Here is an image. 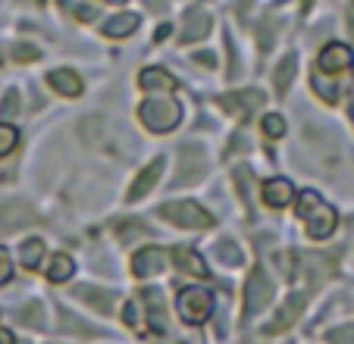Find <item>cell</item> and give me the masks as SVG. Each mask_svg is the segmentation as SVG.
Wrapping results in <instances>:
<instances>
[{"label":"cell","mask_w":354,"mask_h":344,"mask_svg":"<svg viewBox=\"0 0 354 344\" xmlns=\"http://www.w3.org/2000/svg\"><path fill=\"white\" fill-rule=\"evenodd\" d=\"M298 216L304 219V232H308L310 241H326L335 232V225H339L335 210L317 191H301Z\"/></svg>","instance_id":"cell-1"},{"label":"cell","mask_w":354,"mask_h":344,"mask_svg":"<svg viewBox=\"0 0 354 344\" xmlns=\"http://www.w3.org/2000/svg\"><path fill=\"white\" fill-rule=\"evenodd\" d=\"M138 120L147 132L167 135L182 122V106L169 97H147L145 104L138 106Z\"/></svg>","instance_id":"cell-2"},{"label":"cell","mask_w":354,"mask_h":344,"mask_svg":"<svg viewBox=\"0 0 354 344\" xmlns=\"http://www.w3.org/2000/svg\"><path fill=\"white\" fill-rule=\"evenodd\" d=\"M160 216L167 219V222L179 225V229H210V225H214V216H210L201 204H194V200H173V204H163Z\"/></svg>","instance_id":"cell-3"},{"label":"cell","mask_w":354,"mask_h":344,"mask_svg":"<svg viewBox=\"0 0 354 344\" xmlns=\"http://www.w3.org/2000/svg\"><path fill=\"white\" fill-rule=\"evenodd\" d=\"M176 307H179V316L188 325H201V323H207L210 313H214V294L207 288H182Z\"/></svg>","instance_id":"cell-4"},{"label":"cell","mask_w":354,"mask_h":344,"mask_svg":"<svg viewBox=\"0 0 354 344\" xmlns=\"http://www.w3.org/2000/svg\"><path fill=\"white\" fill-rule=\"evenodd\" d=\"M270 300H273V282H270V276L261 269V266H254L251 276H248V282H245V316L248 319L257 316Z\"/></svg>","instance_id":"cell-5"},{"label":"cell","mask_w":354,"mask_h":344,"mask_svg":"<svg viewBox=\"0 0 354 344\" xmlns=\"http://www.w3.org/2000/svg\"><path fill=\"white\" fill-rule=\"evenodd\" d=\"M263 91H257V88H248V91H229L220 97V106L229 113V116H239V120H245V116H251L254 110H261L263 106Z\"/></svg>","instance_id":"cell-6"},{"label":"cell","mask_w":354,"mask_h":344,"mask_svg":"<svg viewBox=\"0 0 354 344\" xmlns=\"http://www.w3.org/2000/svg\"><path fill=\"white\" fill-rule=\"evenodd\" d=\"M179 172L173 175V191L182 185H192V182H198L201 175H204V153L198 151L194 144H185L179 151Z\"/></svg>","instance_id":"cell-7"},{"label":"cell","mask_w":354,"mask_h":344,"mask_svg":"<svg viewBox=\"0 0 354 344\" xmlns=\"http://www.w3.org/2000/svg\"><path fill=\"white\" fill-rule=\"evenodd\" d=\"M38 222L35 210L26 204V200H7L0 204V232H16L22 225H32Z\"/></svg>","instance_id":"cell-8"},{"label":"cell","mask_w":354,"mask_h":344,"mask_svg":"<svg viewBox=\"0 0 354 344\" xmlns=\"http://www.w3.org/2000/svg\"><path fill=\"white\" fill-rule=\"evenodd\" d=\"M351 63H354L351 47L335 41V44H326L320 50V60H317V66H320V73H326V75H339V73H345Z\"/></svg>","instance_id":"cell-9"},{"label":"cell","mask_w":354,"mask_h":344,"mask_svg":"<svg viewBox=\"0 0 354 344\" xmlns=\"http://www.w3.org/2000/svg\"><path fill=\"white\" fill-rule=\"evenodd\" d=\"M304 304H308V298L301 292H295V294H288V300L279 307V313H276V319L267 325V335H279V332H286V329H292L295 323H298V316L304 313Z\"/></svg>","instance_id":"cell-10"},{"label":"cell","mask_w":354,"mask_h":344,"mask_svg":"<svg viewBox=\"0 0 354 344\" xmlns=\"http://www.w3.org/2000/svg\"><path fill=\"white\" fill-rule=\"evenodd\" d=\"M173 257V254H167L163 247H145V251H138L132 257V272L138 278H147V276H157V272L167 269V260Z\"/></svg>","instance_id":"cell-11"},{"label":"cell","mask_w":354,"mask_h":344,"mask_svg":"<svg viewBox=\"0 0 354 344\" xmlns=\"http://www.w3.org/2000/svg\"><path fill=\"white\" fill-rule=\"evenodd\" d=\"M298 276H304V285L308 288H320L323 278H329V260L320 257V254H298Z\"/></svg>","instance_id":"cell-12"},{"label":"cell","mask_w":354,"mask_h":344,"mask_svg":"<svg viewBox=\"0 0 354 344\" xmlns=\"http://www.w3.org/2000/svg\"><path fill=\"white\" fill-rule=\"evenodd\" d=\"M210 32V16L204 13L201 7H192L182 19V28H179V44H194V41L207 38Z\"/></svg>","instance_id":"cell-13"},{"label":"cell","mask_w":354,"mask_h":344,"mask_svg":"<svg viewBox=\"0 0 354 344\" xmlns=\"http://www.w3.org/2000/svg\"><path fill=\"white\" fill-rule=\"evenodd\" d=\"M261 198H263V204H267L270 210H282V207L292 204L295 185L288 179H270V182H263Z\"/></svg>","instance_id":"cell-14"},{"label":"cell","mask_w":354,"mask_h":344,"mask_svg":"<svg viewBox=\"0 0 354 344\" xmlns=\"http://www.w3.org/2000/svg\"><path fill=\"white\" fill-rule=\"evenodd\" d=\"M163 166H167V163H163V157L151 160V166H145V169H141V175L132 182V188H129V200H141V198H145V194L151 191L157 182H160Z\"/></svg>","instance_id":"cell-15"},{"label":"cell","mask_w":354,"mask_h":344,"mask_svg":"<svg viewBox=\"0 0 354 344\" xmlns=\"http://www.w3.org/2000/svg\"><path fill=\"white\" fill-rule=\"evenodd\" d=\"M47 82H50V88H54L57 94H63V97H79L82 88H85L73 69H54V73L47 75Z\"/></svg>","instance_id":"cell-16"},{"label":"cell","mask_w":354,"mask_h":344,"mask_svg":"<svg viewBox=\"0 0 354 344\" xmlns=\"http://www.w3.org/2000/svg\"><path fill=\"white\" fill-rule=\"evenodd\" d=\"M141 304L147 307V319H151V329L154 332H167V310H163V294L157 288H147L141 294Z\"/></svg>","instance_id":"cell-17"},{"label":"cell","mask_w":354,"mask_h":344,"mask_svg":"<svg viewBox=\"0 0 354 344\" xmlns=\"http://www.w3.org/2000/svg\"><path fill=\"white\" fill-rule=\"evenodd\" d=\"M138 85H141V91H173L176 79L167 73V69L151 66V69H145V73L138 75Z\"/></svg>","instance_id":"cell-18"},{"label":"cell","mask_w":354,"mask_h":344,"mask_svg":"<svg viewBox=\"0 0 354 344\" xmlns=\"http://www.w3.org/2000/svg\"><path fill=\"white\" fill-rule=\"evenodd\" d=\"M75 294H79L91 310H97L100 316H110V313H113V298H110L107 292H97L91 285H82V288H75Z\"/></svg>","instance_id":"cell-19"},{"label":"cell","mask_w":354,"mask_h":344,"mask_svg":"<svg viewBox=\"0 0 354 344\" xmlns=\"http://www.w3.org/2000/svg\"><path fill=\"white\" fill-rule=\"evenodd\" d=\"M75 276V260L69 254H54L50 257V266H47V278L54 285H63Z\"/></svg>","instance_id":"cell-20"},{"label":"cell","mask_w":354,"mask_h":344,"mask_svg":"<svg viewBox=\"0 0 354 344\" xmlns=\"http://www.w3.org/2000/svg\"><path fill=\"white\" fill-rule=\"evenodd\" d=\"M138 16L135 13H120V16H113V19H107L104 22V28L100 32L107 35V38H126V35H132L135 28H138Z\"/></svg>","instance_id":"cell-21"},{"label":"cell","mask_w":354,"mask_h":344,"mask_svg":"<svg viewBox=\"0 0 354 344\" xmlns=\"http://www.w3.org/2000/svg\"><path fill=\"white\" fill-rule=\"evenodd\" d=\"M295 73H298V57H295V53H286V57H282V63L276 66V73H273L276 94H286V91H288V85H292Z\"/></svg>","instance_id":"cell-22"},{"label":"cell","mask_w":354,"mask_h":344,"mask_svg":"<svg viewBox=\"0 0 354 344\" xmlns=\"http://www.w3.org/2000/svg\"><path fill=\"white\" fill-rule=\"evenodd\" d=\"M173 260L176 266H179L182 272H188V276H207V266H204V260L198 257L194 251H185V247H179V251H173Z\"/></svg>","instance_id":"cell-23"},{"label":"cell","mask_w":354,"mask_h":344,"mask_svg":"<svg viewBox=\"0 0 354 344\" xmlns=\"http://www.w3.org/2000/svg\"><path fill=\"white\" fill-rule=\"evenodd\" d=\"M19 260L26 269H38L41 260H44V241L41 238H28L19 245Z\"/></svg>","instance_id":"cell-24"},{"label":"cell","mask_w":354,"mask_h":344,"mask_svg":"<svg viewBox=\"0 0 354 344\" xmlns=\"http://www.w3.org/2000/svg\"><path fill=\"white\" fill-rule=\"evenodd\" d=\"M216 257H220L226 266H241V263H245V254H241V247L235 245V241H229V238L216 245Z\"/></svg>","instance_id":"cell-25"},{"label":"cell","mask_w":354,"mask_h":344,"mask_svg":"<svg viewBox=\"0 0 354 344\" xmlns=\"http://www.w3.org/2000/svg\"><path fill=\"white\" fill-rule=\"evenodd\" d=\"M41 316H44V307L35 304V300L26 304V307H19V323L28 325V329H44V319Z\"/></svg>","instance_id":"cell-26"},{"label":"cell","mask_w":354,"mask_h":344,"mask_svg":"<svg viewBox=\"0 0 354 344\" xmlns=\"http://www.w3.org/2000/svg\"><path fill=\"white\" fill-rule=\"evenodd\" d=\"M235 185H239V194L245 204H251V191H254V175H251V169H245V166H239V169L232 172Z\"/></svg>","instance_id":"cell-27"},{"label":"cell","mask_w":354,"mask_h":344,"mask_svg":"<svg viewBox=\"0 0 354 344\" xmlns=\"http://www.w3.org/2000/svg\"><path fill=\"white\" fill-rule=\"evenodd\" d=\"M16 144H19V132H16L10 122H0V157L13 153Z\"/></svg>","instance_id":"cell-28"},{"label":"cell","mask_w":354,"mask_h":344,"mask_svg":"<svg viewBox=\"0 0 354 344\" xmlns=\"http://www.w3.org/2000/svg\"><path fill=\"white\" fill-rule=\"evenodd\" d=\"M116 235H120L122 241H132V238H147V225H141V222H122L120 229H116Z\"/></svg>","instance_id":"cell-29"},{"label":"cell","mask_w":354,"mask_h":344,"mask_svg":"<svg viewBox=\"0 0 354 344\" xmlns=\"http://www.w3.org/2000/svg\"><path fill=\"white\" fill-rule=\"evenodd\" d=\"M263 135H267V138H282V135H286V120H282V116H263Z\"/></svg>","instance_id":"cell-30"},{"label":"cell","mask_w":354,"mask_h":344,"mask_svg":"<svg viewBox=\"0 0 354 344\" xmlns=\"http://www.w3.org/2000/svg\"><path fill=\"white\" fill-rule=\"evenodd\" d=\"M63 332H75V335H82V338L97 335V329H91V325H85V323H79V319H73L69 313H63Z\"/></svg>","instance_id":"cell-31"},{"label":"cell","mask_w":354,"mask_h":344,"mask_svg":"<svg viewBox=\"0 0 354 344\" xmlns=\"http://www.w3.org/2000/svg\"><path fill=\"white\" fill-rule=\"evenodd\" d=\"M329 344H354V325H339V329L326 332Z\"/></svg>","instance_id":"cell-32"},{"label":"cell","mask_w":354,"mask_h":344,"mask_svg":"<svg viewBox=\"0 0 354 344\" xmlns=\"http://www.w3.org/2000/svg\"><path fill=\"white\" fill-rule=\"evenodd\" d=\"M16 113H19V91H7L3 94V104H0V116L13 120Z\"/></svg>","instance_id":"cell-33"},{"label":"cell","mask_w":354,"mask_h":344,"mask_svg":"<svg viewBox=\"0 0 354 344\" xmlns=\"http://www.w3.org/2000/svg\"><path fill=\"white\" fill-rule=\"evenodd\" d=\"M138 307H141V300H129V304L122 307V323L132 325V329L141 323V310H138Z\"/></svg>","instance_id":"cell-34"},{"label":"cell","mask_w":354,"mask_h":344,"mask_svg":"<svg viewBox=\"0 0 354 344\" xmlns=\"http://www.w3.org/2000/svg\"><path fill=\"white\" fill-rule=\"evenodd\" d=\"M13 60H16V63L38 60V47H32V44H16V47H13Z\"/></svg>","instance_id":"cell-35"},{"label":"cell","mask_w":354,"mask_h":344,"mask_svg":"<svg viewBox=\"0 0 354 344\" xmlns=\"http://www.w3.org/2000/svg\"><path fill=\"white\" fill-rule=\"evenodd\" d=\"M13 278V263H10V254L0 247V285H7Z\"/></svg>","instance_id":"cell-36"},{"label":"cell","mask_w":354,"mask_h":344,"mask_svg":"<svg viewBox=\"0 0 354 344\" xmlns=\"http://www.w3.org/2000/svg\"><path fill=\"white\" fill-rule=\"evenodd\" d=\"M194 63H204L207 69H214L216 66V57L210 50H198V53H194Z\"/></svg>","instance_id":"cell-37"},{"label":"cell","mask_w":354,"mask_h":344,"mask_svg":"<svg viewBox=\"0 0 354 344\" xmlns=\"http://www.w3.org/2000/svg\"><path fill=\"white\" fill-rule=\"evenodd\" d=\"M75 16H79L82 22H91V19H94V16H97V13H94L91 7H75Z\"/></svg>","instance_id":"cell-38"},{"label":"cell","mask_w":354,"mask_h":344,"mask_svg":"<svg viewBox=\"0 0 354 344\" xmlns=\"http://www.w3.org/2000/svg\"><path fill=\"white\" fill-rule=\"evenodd\" d=\"M270 44H273V38H270V26H261V47L270 50Z\"/></svg>","instance_id":"cell-39"},{"label":"cell","mask_w":354,"mask_h":344,"mask_svg":"<svg viewBox=\"0 0 354 344\" xmlns=\"http://www.w3.org/2000/svg\"><path fill=\"white\" fill-rule=\"evenodd\" d=\"M348 32H351V38H354V0L348 3Z\"/></svg>","instance_id":"cell-40"},{"label":"cell","mask_w":354,"mask_h":344,"mask_svg":"<svg viewBox=\"0 0 354 344\" xmlns=\"http://www.w3.org/2000/svg\"><path fill=\"white\" fill-rule=\"evenodd\" d=\"M0 344H16L13 332H7V329H0Z\"/></svg>","instance_id":"cell-41"},{"label":"cell","mask_w":354,"mask_h":344,"mask_svg":"<svg viewBox=\"0 0 354 344\" xmlns=\"http://www.w3.org/2000/svg\"><path fill=\"white\" fill-rule=\"evenodd\" d=\"M167 35H169V26H160V28H157V41H163Z\"/></svg>","instance_id":"cell-42"},{"label":"cell","mask_w":354,"mask_h":344,"mask_svg":"<svg viewBox=\"0 0 354 344\" xmlns=\"http://www.w3.org/2000/svg\"><path fill=\"white\" fill-rule=\"evenodd\" d=\"M310 3H314V0H301V10L308 13V10H310Z\"/></svg>","instance_id":"cell-43"},{"label":"cell","mask_w":354,"mask_h":344,"mask_svg":"<svg viewBox=\"0 0 354 344\" xmlns=\"http://www.w3.org/2000/svg\"><path fill=\"white\" fill-rule=\"evenodd\" d=\"M107 3H126V0H107Z\"/></svg>","instance_id":"cell-44"},{"label":"cell","mask_w":354,"mask_h":344,"mask_svg":"<svg viewBox=\"0 0 354 344\" xmlns=\"http://www.w3.org/2000/svg\"><path fill=\"white\" fill-rule=\"evenodd\" d=\"M0 60H3V53H0Z\"/></svg>","instance_id":"cell-45"}]
</instances>
